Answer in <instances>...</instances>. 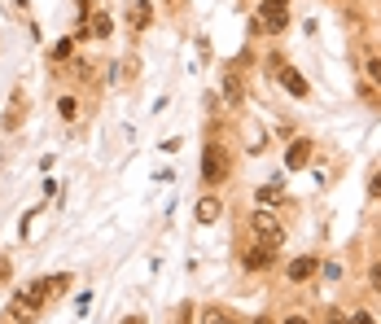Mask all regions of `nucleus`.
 Returning a JSON list of instances; mask_svg holds the SVG:
<instances>
[{
    "label": "nucleus",
    "mask_w": 381,
    "mask_h": 324,
    "mask_svg": "<svg viewBox=\"0 0 381 324\" xmlns=\"http://www.w3.org/2000/svg\"><path fill=\"white\" fill-rule=\"evenodd\" d=\"M228 175H232V153H228V145L206 140V149H202V180L215 188V184H224Z\"/></svg>",
    "instance_id": "1"
},
{
    "label": "nucleus",
    "mask_w": 381,
    "mask_h": 324,
    "mask_svg": "<svg viewBox=\"0 0 381 324\" xmlns=\"http://www.w3.org/2000/svg\"><path fill=\"white\" fill-rule=\"evenodd\" d=\"M44 285L35 281V285H27V290H18L14 298H9V320L14 324H35V316L44 311Z\"/></svg>",
    "instance_id": "2"
},
{
    "label": "nucleus",
    "mask_w": 381,
    "mask_h": 324,
    "mask_svg": "<svg viewBox=\"0 0 381 324\" xmlns=\"http://www.w3.org/2000/svg\"><path fill=\"white\" fill-rule=\"evenodd\" d=\"M250 228H254V237L263 246H276L281 250V241H285V224H281V215H272L268 206H259L254 215H250Z\"/></svg>",
    "instance_id": "3"
},
{
    "label": "nucleus",
    "mask_w": 381,
    "mask_h": 324,
    "mask_svg": "<svg viewBox=\"0 0 381 324\" xmlns=\"http://www.w3.org/2000/svg\"><path fill=\"white\" fill-rule=\"evenodd\" d=\"M254 18H259V27H263L268 35H281L285 27H290V9H285V0H263Z\"/></svg>",
    "instance_id": "4"
},
{
    "label": "nucleus",
    "mask_w": 381,
    "mask_h": 324,
    "mask_svg": "<svg viewBox=\"0 0 381 324\" xmlns=\"http://www.w3.org/2000/svg\"><path fill=\"white\" fill-rule=\"evenodd\" d=\"M272 263H276V246H250V250H241V268L246 272H268Z\"/></svg>",
    "instance_id": "5"
},
{
    "label": "nucleus",
    "mask_w": 381,
    "mask_h": 324,
    "mask_svg": "<svg viewBox=\"0 0 381 324\" xmlns=\"http://www.w3.org/2000/svg\"><path fill=\"white\" fill-rule=\"evenodd\" d=\"M316 272H320V259H316V255H298V259H290V263H285V276H290L294 285H307Z\"/></svg>",
    "instance_id": "6"
},
{
    "label": "nucleus",
    "mask_w": 381,
    "mask_h": 324,
    "mask_svg": "<svg viewBox=\"0 0 381 324\" xmlns=\"http://www.w3.org/2000/svg\"><path fill=\"white\" fill-rule=\"evenodd\" d=\"M281 88L290 92V97H298V101H307V97H312V83H307V79H303L294 66H285V62H281Z\"/></svg>",
    "instance_id": "7"
},
{
    "label": "nucleus",
    "mask_w": 381,
    "mask_h": 324,
    "mask_svg": "<svg viewBox=\"0 0 381 324\" xmlns=\"http://www.w3.org/2000/svg\"><path fill=\"white\" fill-rule=\"evenodd\" d=\"M307 162H312V140H294L290 153H285V166H290V171H303Z\"/></svg>",
    "instance_id": "8"
},
{
    "label": "nucleus",
    "mask_w": 381,
    "mask_h": 324,
    "mask_svg": "<svg viewBox=\"0 0 381 324\" xmlns=\"http://www.w3.org/2000/svg\"><path fill=\"white\" fill-rule=\"evenodd\" d=\"M219 215H224V202L219 197H197V224H215L219 219Z\"/></svg>",
    "instance_id": "9"
},
{
    "label": "nucleus",
    "mask_w": 381,
    "mask_h": 324,
    "mask_svg": "<svg viewBox=\"0 0 381 324\" xmlns=\"http://www.w3.org/2000/svg\"><path fill=\"white\" fill-rule=\"evenodd\" d=\"M127 22H132V31H145L149 22H153V5H149V0H136L132 14H127Z\"/></svg>",
    "instance_id": "10"
},
{
    "label": "nucleus",
    "mask_w": 381,
    "mask_h": 324,
    "mask_svg": "<svg viewBox=\"0 0 381 324\" xmlns=\"http://www.w3.org/2000/svg\"><path fill=\"white\" fill-rule=\"evenodd\" d=\"M197 324H241L232 316V311H224V307H202L197 311Z\"/></svg>",
    "instance_id": "11"
},
{
    "label": "nucleus",
    "mask_w": 381,
    "mask_h": 324,
    "mask_svg": "<svg viewBox=\"0 0 381 324\" xmlns=\"http://www.w3.org/2000/svg\"><path fill=\"white\" fill-rule=\"evenodd\" d=\"M224 97H228V105H241V101H246L241 79H237V75H224Z\"/></svg>",
    "instance_id": "12"
},
{
    "label": "nucleus",
    "mask_w": 381,
    "mask_h": 324,
    "mask_svg": "<svg viewBox=\"0 0 381 324\" xmlns=\"http://www.w3.org/2000/svg\"><path fill=\"white\" fill-rule=\"evenodd\" d=\"M66 57H75V40H70V35H62V40L53 44V62H66Z\"/></svg>",
    "instance_id": "13"
},
{
    "label": "nucleus",
    "mask_w": 381,
    "mask_h": 324,
    "mask_svg": "<svg viewBox=\"0 0 381 324\" xmlns=\"http://www.w3.org/2000/svg\"><path fill=\"white\" fill-rule=\"evenodd\" d=\"M281 197H285V188H281V184H263V188H259V202H263V206H276Z\"/></svg>",
    "instance_id": "14"
},
{
    "label": "nucleus",
    "mask_w": 381,
    "mask_h": 324,
    "mask_svg": "<svg viewBox=\"0 0 381 324\" xmlns=\"http://www.w3.org/2000/svg\"><path fill=\"white\" fill-rule=\"evenodd\" d=\"M40 285H44V294H62L66 285H70V276H66V272H57V276H49V281H40Z\"/></svg>",
    "instance_id": "15"
},
{
    "label": "nucleus",
    "mask_w": 381,
    "mask_h": 324,
    "mask_svg": "<svg viewBox=\"0 0 381 324\" xmlns=\"http://www.w3.org/2000/svg\"><path fill=\"white\" fill-rule=\"evenodd\" d=\"M57 114H62L66 123H70V118L79 114V101H75V97H62V101H57Z\"/></svg>",
    "instance_id": "16"
},
{
    "label": "nucleus",
    "mask_w": 381,
    "mask_h": 324,
    "mask_svg": "<svg viewBox=\"0 0 381 324\" xmlns=\"http://www.w3.org/2000/svg\"><path fill=\"white\" fill-rule=\"evenodd\" d=\"M92 35H110V14H92Z\"/></svg>",
    "instance_id": "17"
},
{
    "label": "nucleus",
    "mask_w": 381,
    "mask_h": 324,
    "mask_svg": "<svg viewBox=\"0 0 381 324\" xmlns=\"http://www.w3.org/2000/svg\"><path fill=\"white\" fill-rule=\"evenodd\" d=\"M368 83L381 88V57H368Z\"/></svg>",
    "instance_id": "18"
},
{
    "label": "nucleus",
    "mask_w": 381,
    "mask_h": 324,
    "mask_svg": "<svg viewBox=\"0 0 381 324\" xmlns=\"http://www.w3.org/2000/svg\"><path fill=\"white\" fill-rule=\"evenodd\" d=\"M22 123V97H14V110H9V118H5V127H18Z\"/></svg>",
    "instance_id": "19"
},
{
    "label": "nucleus",
    "mask_w": 381,
    "mask_h": 324,
    "mask_svg": "<svg viewBox=\"0 0 381 324\" xmlns=\"http://www.w3.org/2000/svg\"><path fill=\"white\" fill-rule=\"evenodd\" d=\"M325 324H351V316H347V311H338V307H333L329 316H325Z\"/></svg>",
    "instance_id": "20"
},
{
    "label": "nucleus",
    "mask_w": 381,
    "mask_h": 324,
    "mask_svg": "<svg viewBox=\"0 0 381 324\" xmlns=\"http://www.w3.org/2000/svg\"><path fill=\"white\" fill-rule=\"evenodd\" d=\"M368 197H381V171H373V180H368Z\"/></svg>",
    "instance_id": "21"
},
{
    "label": "nucleus",
    "mask_w": 381,
    "mask_h": 324,
    "mask_svg": "<svg viewBox=\"0 0 381 324\" xmlns=\"http://www.w3.org/2000/svg\"><path fill=\"white\" fill-rule=\"evenodd\" d=\"M351 324H377V320H373V311H355Z\"/></svg>",
    "instance_id": "22"
},
{
    "label": "nucleus",
    "mask_w": 381,
    "mask_h": 324,
    "mask_svg": "<svg viewBox=\"0 0 381 324\" xmlns=\"http://www.w3.org/2000/svg\"><path fill=\"white\" fill-rule=\"evenodd\" d=\"M368 281H373V290L381 294V263H373V272H368Z\"/></svg>",
    "instance_id": "23"
},
{
    "label": "nucleus",
    "mask_w": 381,
    "mask_h": 324,
    "mask_svg": "<svg viewBox=\"0 0 381 324\" xmlns=\"http://www.w3.org/2000/svg\"><path fill=\"white\" fill-rule=\"evenodd\" d=\"M285 324H312V320H307V316H290V320H285Z\"/></svg>",
    "instance_id": "24"
},
{
    "label": "nucleus",
    "mask_w": 381,
    "mask_h": 324,
    "mask_svg": "<svg viewBox=\"0 0 381 324\" xmlns=\"http://www.w3.org/2000/svg\"><path fill=\"white\" fill-rule=\"evenodd\" d=\"M118 324H145V320H140V316H127V320H118Z\"/></svg>",
    "instance_id": "25"
}]
</instances>
